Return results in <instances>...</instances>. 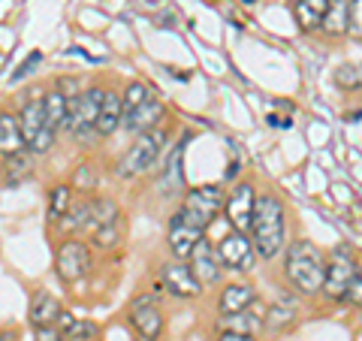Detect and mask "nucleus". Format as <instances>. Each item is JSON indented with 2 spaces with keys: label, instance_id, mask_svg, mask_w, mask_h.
I'll use <instances>...</instances> for the list:
<instances>
[{
  "label": "nucleus",
  "instance_id": "31",
  "mask_svg": "<svg viewBox=\"0 0 362 341\" xmlns=\"http://www.w3.org/2000/svg\"><path fill=\"white\" fill-rule=\"evenodd\" d=\"M37 341H66L61 329H37Z\"/></svg>",
  "mask_w": 362,
  "mask_h": 341
},
{
  "label": "nucleus",
  "instance_id": "16",
  "mask_svg": "<svg viewBox=\"0 0 362 341\" xmlns=\"http://www.w3.org/2000/svg\"><path fill=\"white\" fill-rule=\"evenodd\" d=\"M61 305H58V299L52 296V293H45V290H40V293H33V299H30V323H33V329H52V326H58V320H61Z\"/></svg>",
  "mask_w": 362,
  "mask_h": 341
},
{
  "label": "nucleus",
  "instance_id": "3",
  "mask_svg": "<svg viewBox=\"0 0 362 341\" xmlns=\"http://www.w3.org/2000/svg\"><path fill=\"white\" fill-rule=\"evenodd\" d=\"M223 206V197H221V187L218 185H206V187H194L187 193L185 206L178 209V214L185 221H190L199 230H209V224L218 218V212Z\"/></svg>",
  "mask_w": 362,
  "mask_h": 341
},
{
  "label": "nucleus",
  "instance_id": "9",
  "mask_svg": "<svg viewBox=\"0 0 362 341\" xmlns=\"http://www.w3.org/2000/svg\"><path fill=\"white\" fill-rule=\"evenodd\" d=\"M218 257L226 269L235 272H251L254 269V248L247 242V236L239 230H230L218 242Z\"/></svg>",
  "mask_w": 362,
  "mask_h": 341
},
{
  "label": "nucleus",
  "instance_id": "34",
  "mask_svg": "<svg viewBox=\"0 0 362 341\" xmlns=\"http://www.w3.org/2000/svg\"><path fill=\"white\" fill-rule=\"evenodd\" d=\"M221 341H254V335H239V333H221Z\"/></svg>",
  "mask_w": 362,
  "mask_h": 341
},
{
  "label": "nucleus",
  "instance_id": "28",
  "mask_svg": "<svg viewBox=\"0 0 362 341\" xmlns=\"http://www.w3.org/2000/svg\"><path fill=\"white\" fill-rule=\"evenodd\" d=\"M66 209H70V187H54L49 193V218L58 221L61 214H66Z\"/></svg>",
  "mask_w": 362,
  "mask_h": 341
},
{
  "label": "nucleus",
  "instance_id": "27",
  "mask_svg": "<svg viewBox=\"0 0 362 341\" xmlns=\"http://www.w3.org/2000/svg\"><path fill=\"white\" fill-rule=\"evenodd\" d=\"M335 82L341 88H362V64H344L335 70Z\"/></svg>",
  "mask_w": 362,
  "mask_h": 341
},
{
  "label": "nucleus",
  "instance_id": "15",
  "mask_svg": "<svg viewBox=\"0 0 362 341\" xmlns=\"http://www.w3.org/2000/svg\"><path fill=\"white\" fill-rule=\"evenodd\" d=\"M221 257L218 251L209 245V242H199L194 248V254H190V269H194V275L199 278V284H214L221 278Z\"/></svg>",
  "mask_w": 362,
  "mask_h": 341
},
{
  "label": "nucleus",
  "instance_id": "14",
  "mask_svg": "<svg viewBox=\"0 0 362 341\" xmlns=\"http://www.w3.org/2000/svg\"><path fill=\"white\" fill-rule=\"evenodd\" d=\"M163 284H166V290L173 293V296H185V299L199 296V287H202L199 278L194 275V269H187L181 263L163 266Z\"/></svg>",
  "mask_w": 362,
  "mask_h": 341
},
{
  "label": "nucleus",
  "instance_id": "18",
  "mask_svg": "<svg viewBox=\"0 0 362 341\" xmlns=\"http://www.w3.org/2000/svg\"><path fill=\"white\" fill-rule=\"evenodd\" d=\"M25 133H21V121H16L9 112L0 115V149H4V157H16L25 149Z\"/></svg>",
  "mask_w": 362,
  "mask_h": 341
},
{
  "label": "nucleus",
  "instance_id": "21",
  "mask_svg": "<svg viewBox=\"0 0 362 341\" xmlns=\"http://www.w3.org/2000/svg\"><path fill=\"white\" fill-rule=\"evenodd\" d=\"M118 124H124V100H118L115 94H106L103 112H100V121H97V133L112 136L118 130Z\"/></svg>",
  "mask_w": 362,
  "mask_h": 341
},
{
  "label": "nucleus",
  "instance_id": "24",
  "mask_svg": "<svg viewBox=\"0 0 362 341\" xmlns=\"http://www.w3.org/2000/svg\"><path fill=\"white\" fill-rule=\"evenodd\" d=\"M293 320H296V305L293 302H275L266 314V326L272 333H281V329H287Z\"/></svg>",
  "mask_w": 362,
  "mask_h": 341
},
{
  "label": "nucleus",
  "instance_id": "1",
  "mask_svg": "<svg viewBox=\"0 0 362 341\" xmlns=\"http://www.w3.org/2000/svg\"><path fill=\"white\" fill-rule=\"evenodd\" d=\"M284 272H287L290 284H293V287H296L299 293H320L323 284H326L323 254L317 251L311 242H296V245H290Z\"/></svg>",
  "mask_w": 362,
  "mask_h": 341
},
{
  "label": "nucleus",
  "instance_id": "36",
  "mask_svg": "<svg viewBox=\"0 0 362 341\" xmlns=\"http://www.w3.org/2000/svg\"><path fill=\"white\" fill-rule=\"evenodd\" d=\"M359 320H362V314H359Z\"/></svg>",
  "mask_w": 362,
  "mask_h": 341
},
{
  "label": "nucleus",
  "instance_id": "23",
  "mask_svg": "<svg viewBox=\"0 0 362 341\" xmlns=\"http://www.w3.org/2000/svg\"><path fill=\"white\" fill-rule=\"evenodd\" d=\"M223 333H239V335H254L259 326H266L263 317H257L251 311H239V314H226L223 317Z\"/></svg>",
  "mask_w": 362,
  "mask_h": 341
},
{
  "label": "nucleus",
  "instance_id": "25",
  "mask_svg": "<svg viewBox=\"0 0 362 341\" xmlns=\"http://www.w3.org/2000/svg\"><path fill=\"white\" fill-rule=\"evenodd\" d=\"M347 21H350V4H344V0H332V6H329V16H326L323 21V28L326 33H344L347 30Z\"/></svg>",
  "mask_w": 362,
  "mask_h": 341
},
{
  "label": "nucleus",
  "instance_id": "20",
  "mask_svg": "<svg viewBox=\"0 0 362 341\" xmlns=\"http://www.w3.org/2000/svg\"><path fill=\"white\" fill-rule=\"evenodd\" d=\"M181 145H175L173 154H169V161L163 166V175H160V190L166 193V197H175V193H181V185H185V173H181Z\"/></svg>",
  "mask_w": 362,
  "mask_h": 341
},
{
  "label": "nucleus",
  "instance_id": "4",
  "mask_svg": "<svg viewBox=\"0 0 362 341\" xmlns=\"http://www.w3.org/2000/svg\"><path fill=\"white\" fill-rule=\"evenodd\" d=\"M21 133H25V142H28L30 151L45 154V151L52 149V142H54V127L49 124V118H45L42 100H40V103H37V100L25 103V109H21Z\"/></svg>",
  "mask_w": 362,
  "mask_h": 341
},
{
  "label": "nucleus",
  "instance_id": "32",
  "mask_svg": "<svg viewBox=\"0 0 362 341\" xmlns=\"http://www.w3.org/2000/svg\"><path fill=\"white\" fill-rule=\"evenodd\" d=\"M347 299H350V302H359V305H362V278H359V281L354 284V287H350Z\"/></svg>",
  "mask_w": 362,
  "mask_h": 341
},
{
  "label": "nucleus",
  "instance_id": "10",
  "mask_svg": "<svg viewBox=\"0 0 362 341\" xmlns=\"http://www.w3.org/2000/svg\"><path fill=\"white\" fill-rule=\"evenodd\" d=\"M130 323L136 326V333L142 335V341H157L163 333V314H160V308H157V302L151 296H142V299L133 302Z\"/></svg>",
  "mask_w": 362,
  "mask_h": 341
},
{
  "label": "nucleus",
  "instance_id": "29",
  "mask_svg": "<svg viewBox=\"0 0 362 341\" xmlns=\"http://www.w3.org/2000/svg\"><path fill=\"white\" fill-rule=\"evenodd\" d=\"M347 30L354 37L362 40V0H350V21H347Z\"/></svg>",
  "mask_w": 362,
  "mask_h": 341
},
{
  "label": "nucleus",
  "instance_id": "35",
  "mask_svg": "<svg viewBox=\"0 0 362 341\" xmlns=\"http://www.w3.org/2000/svg\"><path fill=\"white\" fill-rule=\"evenodd\" d=\"M245 4H254V0H245Z\"/></svg>",
  "mask_w": 362,
  "mask_h": 341
},
{
  "label": "nucleus",
  "instance_id": "19",
  "mask_svg": "<svg viewBox=\"0 0 362 341\" xmlns=\"http://www.w3.org/2000/svg\"><path fill=\"white\" fill-rule=\"evenodd\" d=\"M254 290L245 287V284H230L223 293H221V314H239V311H247L254 302Z\"/></svg>",
  "mask_w": 362,
  "mask_h": 341
},
{
  "label": "nucleus",
  "instance_id": "2",
  "mask_svg": "<svg viewBox=\"0 0 362 341\" xmlns=\"http://www.w3.org/2000/svg\"><path fill=\"white\" fill-rule=\"evenodd\" d=\"M254 242L259 257H275L281 251V245H284V206L275 197H259Z\"/></svg>",
  "mask_w": 362,
  "mask_h": 341
},
{
  "label": "nucleus",
  "instance_id": "12",
  "mask_svg": "<svg viewBox=\"0 0 362 341\" xmlns=\"http://www.w3.org/2000/svg\"><path fill=\"white\" fill-rule=\"evenodd\" d=\"M202 236H206V230L185 221L178 212L173 214V221H169V248H173L175 257H190L194 248L202 242Z\"/></svg>",
  "mask_w": 362,
  "mask_h": 341
},
{
  "label": "nucleus",
  "instance_id": "5",
  "mask_svg": "<svg viewBox=\"0 0 362 341\" xmlns=\"http://www.w3.org/2000/svg\"><path fill=\"white\" fill-rule=\"evenodd\" d=\"M103 100H106V91L88 88L70 103V124H66V127H70L78 139H85L90 130H97L100 112H103Z\"/></svg>",
  "mask_w": 362,
  "mask_h": 341
},
{
  "label": "nucleus",
  "instance_id": "22",
  "mask_svg": "<svg viewBox=\"0 0 362 341\" xmlns=\"http://www.w3.org/2000/svg\"><path fill=\"white\" fill-rule=\"evenodd\" d=\"M42 106H45V118H49L54 130L70 124V100H66L64 91H52V94L42 100Z\"/></svg>",
  "mask_w": 362,
  "mask_h": 341
},
{
  "label": "nucleus",
  "instance_id": "7",
  "mask_svg": "<svg viewBox=\"0 0 362 341\" xmlns=\"http://www.w3.org/2000/svg\"><path fill=\"white\" fill-rule=\"evenodd\" d=\"M356 281H359V266L347 254L335 251L329 266H326V284H323L326 296L329 299H347V293Z\"/></svg>",
  "mask_w": 362,
  "mask_h": 341
},
{
  "label": "nucleus",
  "instance_id": "33",
  "mask_svg": "<svg viewBox=\"0 0 362 341\" xmlns=\"http://www.w3.org/2000/svg\"><path fill=\"white\" fill-rule=\"evenodd\" d=\"M76 181H78V185H94V175H90V169H78V175H76Z\"/></svg>",
  "mask_w": 362,
  "mask_h": 341
},
{
  "label": "nucleus",
  "instance_id": "13",
  "mask_svg": "<svg viewBox=\"0 0 362 341\" xmlns=\"http://www.w3.org/2000/svg\"><path fill=\"white\" fill-rule=\"evenodd\" d=\"M160 115H163V103L151 94L148 100H142V103L124 109V127H127L130 133H133V130H136V133H148V130L157 127Z\"/></svg>",
  "mask_w": 362,
  "mask_h": 341
},
{
  "label": "nucleus",
  "instance_id": "11",
  "mask_svg": "<svg viewBox=\"0 0 362 341\" xmlns=\"http://www.w3.org/2000/svg\"><path fill=\"white\" fill-rule=\"evenodd\" d=\"M54 269H58V278L61 281H78L90 269V254L82 242H64L58 260H54Z\"/></svg>",
  "mask_w": 362,
  "mask_h": 341
},
{
  "label": "nucleus",
  "instance_id": "26",
  "mask_svg": "<svg viewBox=\"0 0 362 341\" xmlns=\"http://www.w3.org/2000/svg\"><path fill=\"white\" fill-rule=\"evenodd\" d=\"M97 335H100V329H97V323H90V320H73L70 326L64 329L66 341H97Z\"/></svg>",
  "mask_w": 362,
  "mask_h": 341
},
{
  "label": "nucleus",
  "instance_id": "6",
  "mask_svg": "<svg viewBox=\"0 0 362 341\" xmlns=\"http://www.w3.org/2000/svg\"><path fill=\"white\" fill-rule=\"evenodd\" d=\"M163 142H166V130L160 127V130H148V133H142L139 139L133 142V149L121 157V163H118V173L121 175H139V173H145L151 163H154V157H157V151L163 149Z\"/></svg>",
  "mask_w": 362,
  "mask_h": 341
},
{
  "label": "nucleus",
  "instance_id": "8",
  "mask_svg": "<svg viewBox=\"0 0 362 341\" xmlns=\"http://www.w3.org/2000/svg\"><path fill=\"white\" fill-rule=\"evenodd\" d=\"M257 206H259V200H257V193H254L251 185H239V187H235L230 193V200H226V221H230L233 230H239V233L251 230L254 233Z\"/></svg>",
  "mask_w": 362,
  "mask_h": 341
},
{
  "label": "nucleus",
  "instance_id": "17",
  "mask_svg": "<svg viewBox=\"0 0 362 341\" xmlns=\"http://www.w3.org/2000/svg\"><path fill=\"white\" fill-rule=\"evenodd\" d=\"M329 6H332V0H296L293 13H296V21L302 30H317V28H323L326 16H329Z\"/></svg>",
  "mask_w": 362,
  "mask_h": 341
},
{
  "label": "nucleus",
  "instance_id": "30",
  "mask_svg": "<svg viewBox=\"0 0 362 341\" xmlns=\"http://www.w3.org/2000/svg\"><path fill=\"white\" fill-rule=\"evenodd\" d=\"M40 64H42V52H33V54H28V61H25V64H21V67H18V70L13 73V79H25V76H28L30 70H37V67H40Z\"/></svg>",
  "mask_w": 362,
  "mask_h": 341
}]
</instances>
